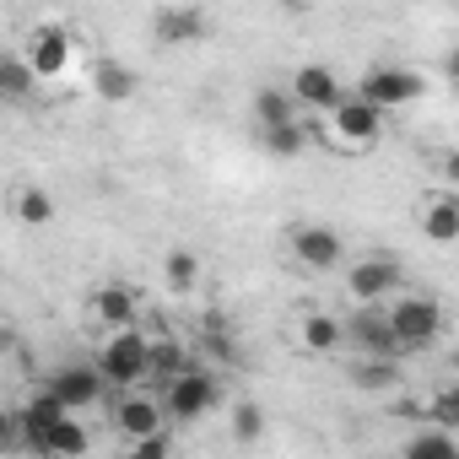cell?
Segmentation results:
<instances>
[{
  "label": "cell",
  "mask_w": 459,
  "mask_h": 459,
  "mask_svg": "<svg viewBox=\"0 0 459 459\" xmlns=\"http://www.w3.org/2000/svg\"><path fill=\"white\" fill-rule=\"evenodd\" d=\"M384 108H373V103H362L357 92H346L319 125H314V135L330 146V152H346V157H357V152H373L378 141H384Z\"/></svg>",
  "instance_id": "cell-1"
},
{
  "label": "cell",
  "mask_w": 459,
  "mask_h": 459,
  "mask_svg": "<svg viewBox=\"0 0 459 459\" xmlns=\"http://www.w3.org/2000/svg\"><path fill=\"white\" fill-rule=\"evenodd\" d=\"M98 373L108 378V389H119V394H130V389H141L146 378H152V335L135 325V330H119V335H108L103 346H98Z\"/></svg>",
  "instance_id": "cell-2"
},
{
  "label": "cell",
  "mask_w": 459,
  "mask_h": 459,
  "mask_svg": "<svg viewBox=\"0 0 459 459\" xmlns=\"http://www.w3.org/2000/svg\"><path fill=\"white\" fill-rule=\"evenodd\" d=\"M389 325L400 335V351H427L443 335V303L432 292H400L389 303Z\"/></svg>",
  "instance_id": "cell-3"
},
{
  "label": "cell",
  "mask_w": 459,
  "mask_h": 459,
  "mask_svg": "<svg viewBox=\"0 0 459 459\" xmlns=\"http://www.w3.org/2000/svg\"><path fill=\"white\" fill-rule=\"evenodd\" d=\"M400 260L394 255H357L351 265H346V298L357 303V308H384V303H394L400 298Z\"/></svg>",
  "instance_id": "cell-4"
},
{
  "label": "cell",
  "mask_w": 459,
  "mask_h": 459,
  "mask_svg": "<svg viewBox=\"0 0 459 459\" xmlns=\"http://www.w3.org/2000/svg\"><path fill=\"white\" fill-rule=\"evenodd\" d=\"M421 92H427V76L411 71V65H373V71L357 76V98L373 103V108H384V114L421 103Z\"/></svg>",
  "instance_id": "cell-5"
},
{
  "label": "cell",
  "mask_w": 459,
  "mask_h": 459,
  "mask_svg": "<svg viewBox=\"0 0 459 459\" xmlns=\"http://www.w3.org/2000/svg\"><path fill=\"white\" fill-rule=\"evenodd\" d=\"M216 400H221V384H216V373H205V368H189L184 378H173V384L162 389V411H168V421H178V427L211 416Z\"/></svg>",
  "instance_id": "cell-6"
},
{
  "label": "cell",
  "mask_w": 459,
  "mask_h": 459,
  "mask_svg": "<svg viewBox=\"0 0 459 459\" xmlns=\"http://www.w3.org/2000/svg\"><path fill=\"white\" fill-rule=\"evenodd\" d=\"M44 389L71 411V416H87L98 400H103V389H108V378L98 373V362L87 368V362H65V368H55L49 378H44Z\"/></svg>",
  "instance_id": "cell-7"
},
{
  "label": "cell",
  "mask_w": 459,
  "mask_h": 459,
  "mask_svg": "<svg viewBox=\"0 0 459 459\" xmlns=\"http://www.w3.org/2000/svg\"><path fill=\"white\" fill-rule=\"evenodd\" d=\"M71 55H76V44H71V33L60 22H39L28 33V44H22V60L33 65L39 82H60L71 71Z\"/></svg>",
  "instance_id": "cell-8"
},
{
  "label": "cell",
  "mask_w": 459,
  "mask_h": 459,
  "mask_svg": "<svg viewBox=\"0 0 459 459\" xmlns=\"http://www.w3.org/2000/svg\"><path fill=\"white\" fill-rule=\"evenodd\" d=\"M346 346L357 351V357H405L400 351V335H394V325H389V303L384 308H351V319H346Z\"/></svg>",
  "instance_id": "cell-9"
},
{
  "label": "cell",
  "mask_w": 459,
  "mask_h": 459,
  "mask_svg": "<svg viewBox=\"0 0 459 459\" xmlns=\"http://www.w3.org/2000/svg\"><path fill=\"white\" fill-rule=\"evenodd\" d=\"M114 432H119L125 443H141V437H162V432H168V411H162V394H141V389L119 394V400H114Z\"/></svg>",
  "instance_id": "cell-10"
},
{
  "label": "cell",
  "mask_w": 459,
  "mask_h": 459,
  "mask_svg": "<svg viewBox=\"0 0 459 459\" xmlns=\"http://www.w3.org/2000/svg\"><path fill=\"white\" fill-rule=\"evenodd\" d=\"M292 255H298V265H303V271L330 276V271H341L346 244H341L335 227H325V221H303V227H292Z\"/></svg>",
  "instance_id": "cell-11"
},
{
  "label": "cell",
  "mask_w": 459,
  "mask_h": 459,
  "mask_svg": "<svg viewBox=\"0 0 459 459\" xmlns=\"http://www.w3.org/2000/svg\"><path fill=\"white\" fill-rule=\"evenodd\" d=\"M287 87H292V98L303 103V114H308V108H314V114H330V108L346 98V82H341L330 65H298Z\"/></svg>",
  "instance_id": "cell-12"
},
{
  "label": "cell",
  "mask_w": 459,
  "mask_h": 459,
  "mask_svg": "<svg viewBox=\"0 0 459 459\" xmlns=\"http://www.w3.org/2000/svg\"><path fill=\"white\" fill-rule=\"evenodd\" d=\"M211 33V17L200 6H162L152 17V39L157 44H200Z\"/></svg>",
  "instance_id": "cell-13"
},
{
  "label": "cell",
  "mask_w": 459,
  "mask_h": 459,
  "mask_svg": "<svg viewBox=\"0 0 459 459\" xmlns=\"http://www.w3.org/2000/svg\"><path fill=\"white\" fill-rule=\"evenodd\" d=\"M87 87H92L103 103H130V98L141 92V71H135V65H125V60H114V55H103V60H92Z\"/></svg>",
  "instance_id": "cell-14"
},
{
  "label": "cell",
  "mask_w": 459,
  "mask_h": 459,
  "mask_svg": "<svg viewBox=\"0 0 459 459\" xmlns=\"http://www.w3.org/2000/svg\"><path fill=\"white\" fill-rule=\"evenodd\" d=\"M87 303H92V319H98V325H108V335H119V330H135V325H141V298H135L130 287H98Z\"/></svg>",
  "instance_id": "cell-15"
},
{
  "label": "cell",
  "mask_w": 459,
  "mask_h": 459,
  "mask_svg": "<svg viewBox=\"0 0 459 459\" xmlns=\"http://www.w3.org/2000/svg\"><path fill=\"white\" fill-rule=\"evenodd\" d=\"M65 416H71V411H65V405L49 394V389H33V394H28V405H22V427H28V448H33L39 459H44V443H49V432H55Z\"/></svg>",
  "instance_id": "cell-16"
},
{
  "label": "cell",
  "mask_w": 459,
  "mask_h": 459,
  "mask_svg": "<svg viewBox=\"0 0 459 459\" xmlns=\"http://www.w3.org/2000/svg\"><path fill=\"white\" fill-rule=\"evenodd\" d=\"M421 238L427 244H459V195H427L421 200Z\"/></svg>",
  "instance_id": "cell-17"
},
{
  "label": "cell",
  "mask_w": 459,
  "mask_h": 459,
  "mask_svg": "<svg viewBox=\"0 0 459 459\" xmlns=\"http://www.w3.org/2000/svg\"><path fill=\"white\" fill-rule=\"evenodd\" d=\"M249 108H255V125H260V130H281V125H303V103L292 98V87H260Z\"/></svg>",
  "instance_id": "cell-18"
},
{
  "label": "cell",
  "mask_w": 459,
  "mask_h": 459,
  "mask_svg": "<svg viewBox=\"0 0 459 459\" xmlns=\"http://www.w3.org/2000/svg\"><path fill=\"white\" fill-rule=\"evenodd\" d=\"M298 341H303L308 357H335V351L346 346V319H335V314H308L303 330H298Z\"/></svg>",
  "instance_id": "cell-19"
},
{
  "label": "cell",
  "mask_w": 459,
  "mask_h": 459,
  "mask_svg": "<svg viewBox=\"0 0 459 459\" xmlns=\"http://www.w3.org/2000/svg\"><path fill=\"white\" fill-rule=\"evenodd\" d=\"M92 448V432H87V421L82 416H65L55 432H49V443H44V459H82Z\"/></svg>",
  "instance_id": "cell-20"
},
{
  "label": "cell",
  "mask_w": 459,
  "mask_h": 459,
  "mask_svg": "<svg viewBox=\"0 0 459 459\" xmlns=\"http://www.w3.org/2000/svg\"><path fill=\"white\" fill-rule=\"evenodd\" d=\"M400 459H459V437L443 432V427H421V432L405 437Z\"/></svg>",
  "instance_id": "cell-21"
},
{
  "label": "cell",
  "mask_w": 459,
  "mask_h": 459,
  "mask_svg": "<svg viewBox=\"0 0 459 459\" xmlns=\"http://www.w3.org/2000/svg\"><path fill=\"white\" fill-rule=\"evenodd\" d=\"M33 87H44V82L33 76V65H28L22 55H6V60H0V98H6V103H28Z\"/></svg>",
  "instance_id": "cell-22"
},
{
  "label": "cell",
  "mask_w": 459,
  "mask_h": 459,
  "mask_svg": "<svg viewBox=\"0 0 459 459\" xmlns=\"http://www.w3.org/2000/svg\"><path fill=\"white\" fill-rule=\"evenodd\" d=\"M308 141H314V125H281V130H260V146H265L276 162H292V157H303V152H308Z\"/></svg>",
  "instance_id": "cell-23"
},
{
  "label": "cell",
  "mask_w": 459,
  "mask_h": 459,
  "mask_svg": "<svg viewBox=\"0 0 459 459\" xmlns=\"http://www.w3.org/2000/svg\"><path fill=\"white\" fill-rule=\"evenodd\" d=\"M162 281H168V292H195V281H200V255L195 249H168L162 255Z\"/></svg>",
  "instance_id": "cell-24"
},
{
  "label": "cell",
  "mask_w": 459,
  "mask_h": 459,
  "mask_svg": "<svg viewBox=\"0 0 459 459\" xmlns=\"http://www.w3.org/2000/svg\"><path fill=\"white\" fill-rule=\"evenodd\" d=\"M195 362H189V351H184V341H152V378L168 389L173 378H184Z\"/></svg>",
  "instance_id": "cell-25"
},
{
  "label": "cell",
  "mask_w": 459,
  "mask_h": 459,
  "mask_svg": "<svg viewBox=\"0 0 459 459\" xmlns=\"http://www.w3.org/2000/svg\"><path fill=\"white\" fill-rule=\"evenodd\" d=\"M17 221H22V227H49V221H55V195H49L44 184L17 189Z\"/></svg>",
  "instance_id": "cell-26"
},
{
  "label": "cell",
  "mask_w": 459,
  "mask_h": 459,
  "mask_svg": "<svg viewBox=\"0 0 459 459\" xmlns=\"http://www.w3.org/2000/svg\"><path fill=\"white\" fill-rule=\"evenodd\" d=\"M394 384H400V362H389V357H362L357 362V389L362 394H384Z\"/></svg>",
  "instance_id": "cell-27"
},
{
  "label": "cell",
  "mask_w": 459,
  "mask_h": 459,
  "mask_svg": "<svg viewBox=\"0 0 459 459\" xmlns=\"http://www.w3.org/2000/svg\"><path fill=\"white\" fill-rule=\"evenodd\" d=\"M427 427L459 432V378H454V384H437V389H432V400H427Z\"/></svg>",
  "instance_id": "cell-28"
},
{
  "label": "cell",
  "mask_w": 459,
  "mask_h": 459,
  "mask_svg": "<svg viewBox=\"0 0 459 459\" xmlns=\"http://www.w3.org/2000/svg\"><path fill=\"white\" fill-rule=\"evenodd\" d=\"M227 427H233L238 443H260V437H265V405H260V400H238Z\"/></svg>",
  "instance_id": "cell-29"
},
{
  "label": "cell",
  "mask_w": 459,
  "mask_h": 459,
  "mask_svg": "<svg viewBox=\"0 0 459 459\" xmlns=\"http://www.w3.org/2000/svg\"><path fill=\"white\" fill-rule=\"evenodd\" d=\"M119 459H173V443H168V432L162 437H141V443H125Z\"/></svg>",
  "instance_id": "cell-30"
},
{
  "label": "cell",
  "mask_w": 459,
  "mask_h": 459,
  "mask_svg": "<svg viewBox=\"0 0 459 459\" xmlns=\"http://www.w3.org/2000/svg\"><path fill=\"white\" fill-rule=\"evenodd\" d=\"M205 351H211V357H221V362H233V357H238V346H233V335H227V330L216 325V314L205 319Z\"/></svg>",
  "instance_id": "cell-31"
},
{
  "label": "cell",
  "mask_w": 459,
  "mask_h": 459,
  "mask_svg": "<svg viewBox=\"0 0 459 459\" xmlns=\"http://www.w3.org/2000/svg\"><path fill=\"white\" fill-rule=\"evenodd\" d=\"M437 173H443V178L459 189V152H443V157H437Z\"/></svg>",
  "instance_id": "cell-32"
},
{
  "label": "cell",
  "mask_w": 459,
  "mask_h": 459,
  "mask_svg": "<svg viewBox=\"0 0 459 459\" xmlns=\"http://www.w3.org/2000/svg\"><path fill=\"white\" fill-rule=\"evenodd\" d=\"M443 71H448V76H454V82H459V44H454V49H448V60H443Z\"/></svg>",
  "instance_id": "cell-33"
}]
</instances>
